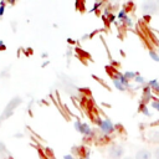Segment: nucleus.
Returning <instances> with one entry per match:
<instances>
[{"instance_id":"f257e3e1","label":"nucleus","mask_w":159,"mask_h":159,"mask_svg":"<svg viewBox=\"0 0 159 159\" xmlns=\"http://www.w3.org/2000/svg\"><path fill=\"white\" fill-rule=\"evenodd\" d=\"M124 155V147L120 144H113L108 149V158L109 159H123Z\"/></svg>"},{"instance_id":"f03ea898","label":"nucleus","mask_w":159,"mask_h":159,"mask_svg":"<svg viewBox=\"0 0 159 159\" xmlns=\"http://www.w3.org/2000/svg\"><path fill=\"white\" fill-rule=\"evenodd\" d=\"M97 123H98V127L103 134H111L112 132H114V127H113V123L111 122V119H108V118L98 119Z\"/></svg>"},{"instance_id":"7ed1b4c3","label":"nucleus","mask_w":159,"mask_h":159,"mask_svg":"<svg viewBox=\"0 0 159 159\" xmlns=\"http://www.w3.org/2000/svg\"><path fill=\"white\" fill-rule=\"evenodd\" d=\"M75 129H77L80 133H82V134H84V135H91L93 132H92V129H91V127L87 124V123H82L81 120H76L75 122Z\"/></svg>"},{"instance_id":"20e7f679","label":"nucleus","mask_w":159,"mask_h":159,"mask_svg":"<svg viewBox=\"0 0 159 159\" xmlns=\"http://www.w3.org/2000/svg\"><path fill=\"white\" fill-rule=\"evenodd\" d=\"M142 9H143V12H145V14L155 12L159 9V2H157V1H145V2L142 4Z\"/></svg>"},{"instance_id":"39448f33","label":"nucleus","mask_w":159,"mask_h":159,"mask_svg":"<svg viewBox=\"0 0 159 159\" xmlns=\"http://www.w3.org/2000/svg\"><path fill=\"white\" fill-rule=\"evenodd\" d=\"M153 158V153L149 150V149H139L137 153H135V157L134 159H152Z\"/></svg>"},{"instance_id":"423d86ee","label":"nucleus","mask_w":159,"mask_h":159,"mask_svg":"<svg viewBox=\"0 0 159 159\" xmlns=\"http://www.w3.org/2000/svg\"><path fill=\"white\" fill-rule=\"evenodd\" d=\"M113 83H114V86H116L119 91H125V89H127V88L123 86V83L120 82V80H119V77H118V76H116V77L113 78Z\"/></svg>"},{"instance_id":"0eeeda50","label":"nucleus","mask_w":159,"mask_h":159,"mask_svg":"<svg viewBox=\"0 0 159 159\" xmlns=\"http://www.w3.org/2000/svg\"><path fill=\"white\" fill-rule=\"evenodd\" d=\"M149 86L152 87V89L159 92V81H158V80H152V81H149Z\"/></svg>"},{"instance_id":"6e6552de","label":"nucleus","mask_w":159,"mask_h":159,"mask_svg":"<svg viewBox=\"0 0 159 159\" xmlns=\"http://www.w3.org/2000/svg\"><path fill=\"white\" fill-rule=\"evenodd\" d=\"M135 76H137V73H134V72H130V71H127L125 73H124V77L129 81V80H132V78H135Z\"/></svg>"},{"instance_id":"1a4fd4ad","label":"nucleus","mask_w":159,"mask_h":159,"mask_svg":"<svg viewBox=\"0 0 159 159\" xmlns=\"http://www.w3.org/2000/svg\"><path fill=\"white\" fill-rule=\"evenodd\" d=\"M152 108L159 112V99H154V101H152Z\"/></svg>"},{"instance_id":"9d476101","label":"nucleus","mask_w":159,"mask_h":159,"mask_svg":"<svg viewBox=\"0 0 159 159\" xmlns=\"http://www.w3.org/2000/svg\"><path fill=\"white\" fill-rule=\"evenodd\" d=\"M134 81H135V82H138V83H145V78H143V77H140L139 75H137V76H135V78H134Z\"/></svg>"},{"instance_id":"9b49d317","label":"nucleus","mask_w":159,"mask_h":159,"mask_svg":"<svg viewBox=\"0 0 159 159\" xmlns=\"http://www.w3.org/2000/svg\"><path fill=\"white\" fill-rule=\"evenodd\" d=\"M149 55H150V57H152V58H154L155 61H159V55H158L155 51H150V52H149Z\"/></svg>"},{"instance_id":"f8f14e48","label":"nucleus","mask_w":159,"mask_h":159,"mask_svg":"<svg viewBox=\"0 0 159 159\" xmlns=\"http://www.w3.org/2000/svg\"><path fill=\"white\" fill-rule=\"evenodd\" d=\"M153 155H154V158H155V159H159V147H157V148H155V150H154Z\"/></svg>"},{"instance_id":"ddd939ff","label":"nucleus","mask_w":159,"mask_h":159,"mask_svg":"<svg viewBox=\"0 0 159 159\" xmlns=\"http://www.w3.org/2000/svg\"><path fill=\"white\" fill-rule=\"evenodd\" d=\"M119 17H120V19H124V20H125V19H127V15H125V11H123V10H122V11L119 12Z\"/></svg>"},{"instance_id":"4468645a","label":"nucleus","mask_w":159,"mask_h":159,"mask_svg":"<svg viewBox=\"0 0 159 159\" xmlns=\"http://www.w3.org/2000/svg\"><path fill=\"white\" fill-rule=\"evenodd\" d=\"M63 159H75V157H72L71 154H67V155L63 157Z\"/></svg>"},{"instance_id":"2eb2a0df","label":"nucleus","mask_w":159,"mask_h":159,"mask_svg":"<svg viewBox=\"0 0 159 159\" xmlns=\"http://www.w3.org/2000/svg\"><path fill=\"white\" fill-rule=\"evenodd\" d=\"M143 113H144V114H147V116H150V113L147 111V107H144V108H143Z\"/></svg>"},{"instance_id":"dca6fc26","label":"nucleus","mask_w":159,"mask_h":159,"mask_svg":"<svg viewBox=\"0 0 159 159\" xmlns=\"http://www.w3.org/2000/svg\"><path fill=\"white\" fill-rule=\"evenodd\" d=\"M2 12H4V7H2V5L0 6V16L2 15Z\"/></svg>"},{"instance_id":"f3484780","label":"nucleus","mask_w":159,"mask_h":159,"mask_svg":"<svg viewBox=\"0 0 159 159\" xmlns=\"http://www.w3.org/2000/svg\"><path fill=\"white\" fill-rule=\"evenodd\" d=\"M123 159H134V158H132V157H124Z\"/></svg>"}]
</instances>
